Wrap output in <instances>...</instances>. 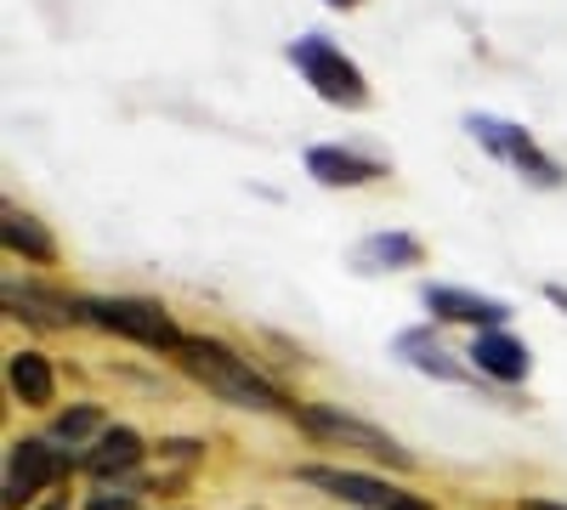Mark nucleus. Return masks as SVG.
Here are the masks:
<instances>
[{"mask_svg": "<svg viewBox=\"0 0 567 510\" xmlns=\"http://www.w3.org/2000/svg\"><path fill=\"white\" fill-rule=\"evenodd\" d=\"M296 482L341 499L352 510H437L425 493H414L392 477H374V471H352V466H296Z\"/></svg>", "mask_w": 567, "mask_h": 510, "instance_id": "0eeeda50", "label": "nucleus"}, {"mask_svg": "<svg viewBox=\"0 0 567 510\" xmlns=\"http://www.w3.org/2000/svg\"><path fill=\"white\" fill-rule=\"evenodd\" d=\"M0 244H7V256H18L23 267H58L63 261L58 233L34 210H18L12 199H7V210H0Z\"/></svg>", "mask_w": 567, "mask_h": 510, "instance_id": "ddd939ff", "label": "nucleus"}, {"mask_svg": "<svg viewBox=\"0 0 567 510\" xmlns=\"http://www.w3.org/2000/svg\"><path fill=\"white\" fill-rule=\"evenodd\" d=\"M296 431H301L307 443H318V448L363 454L369 466H386V471H403V477L420 471V459H414L392 431L358 420V414H347V408H336V403H301V408H296Z\"/></svg>", "mask_w": 567, "mask_h": 510, "instance_id": "f03ea898", "label": "nucleus"}, {"mask_svg": "<svg viewBox=\"0 0 567 510\" xmlns=\"http://www.w3.org/2000/svg\"><path fill=\"white\" fill-rule=\"evenodd\" d=\"M80 471V459L63 454L45 437H12L7 443V466H0V510H34L45 488H63Z\"/></svg>", "mask_w": 567, "mask_h": 510, "instance_id": "20e7f679", "label": "nucleus"}, {"mask_svg": "<svg viewBox=\"0 0 567 510\" xmlns=\"http://www.w3.org/2000/svg\"><path fill=\"white\" fill-rule=\"evenodd\" d=\"M465 363L477 368V381H483V386H505V392H516V386L528 381V368H534V352H528V341H516L511 330H483V335H471Z\"/></svg>", "mask_w": 567, "mask_h": 510, "instance_id": "9d476101", "label": "nucleus"}, {"mask_svg": "<svg viewBox=\"0 0 567 510\" xmlns=\"http://www.w3.org/2000/svg\"><path fill=\"white\" fill-rule=\"evenodd\" d=\"M142 504V493H131V488H103V493H91L80 510H136Z\"/></svg>", "mask_w": 567, "mask_h": 510, "instance_id": "a211bd4d", "label": "nucleus"}, {"mask_svg": "<svg viewBox=\"0 0 567 510\" xmlns=\"http://www.w3.org/2000/svg\"><path fill=\"white\" fill-rule=\"evenodd\" d=\"M323 7H341V12H352V7H363V0H323Z\"/></svg>", "mask_w": 567, "mask_h": 510, "instance_id": "4be33fe9", "label": "nucleus"}, {"mask_svg": "<svg viewBox=\"0 0 567 510\" xmlns=\"http://www.w3.org/2000/svg\"><path fill=\"white\" fill-rule=\"evenodd\" d=\"M409 267H425V244L414 233H369L352 244V272L363 278H381V272H409Z\"/></svg>", "mask_w": 567, "mask_h": 510, "instance_id": "2eb2a0df", "label": "nucleus"}, {"mask_svg": "<svg viewBox=\"0 0 567 510\" xmlns=\"http://www.w3.org/2000/svg\"><path fill=\"white\" fill-rule=\"evenodd\" d=\"M154 454H159V466H199L205 443H199V437H159Z\"/></svg>", "mask_w": 567, "mask_h": 510, "instance_id": "f3484780", "label": "nucleus"}, {"mask_svg": "<svg viewBox=\"0 0 567 510\" xmlns=\"http://www.w3.org/2000/svg\"><path fill=\"white\" fill-rule=\"evenodd\" d=\"M176 510H187V504H176Z\"/></svg>", "mask_w": 567, "mask_h": 510, "instance_id": "5701e85b", "label": "nucleus"}, {"mask_svg": "<svg viewBox=\"0 0 567 510\" xmlns=\"http://www.w3.org/2000/svg\"><path fill=\"white\" fill-rule=\"evenodd\" d=\"M109 426H114V420H109V408H103V403H69V408H58L52 420H45V431H40V437H45V443H58L63 454H69V448H80V454H85V448L97 443Z\"/></svg>", "mask_w": 567, "mask_h": 510, "instance_id": "dca6fc26", "label": "nucleus"}, {"mask_svg": "<svg viewBox=\"0 0 567 510\" xmlns=\"http://www.w3.org/2000/svg\"><path fill=\"white\" fill-rule=\"evenodd\" d=\"M465 131H471V143H477V148H488L499 165H511L516 176H523L528 188H545V194L567 188V165L550 159L523 125H511L499 114H465Z\"/></svg>", "mask_w": 567, "mask_h": 510, "instance_id": "423d86ee", "label": "nucleus"}, {"mask_svg": "<svg viewBox=\"0 0 567 510\" xmlns=\"http://www.w3.org/2000/svg\"><path fill=\"white\" fill-rule=\"evenodd\" d=\"M34 510H74V504H69V493H52V499H40Z\"/></svg>", "mask_w": 567, "mask_h": 510, "instance_id": "412c9836", "label": "nucleus"}, {"mask_svg": "<svg viewBox=\"0 0 567 510\" xmlns=\"http://www.w3.org/2000/svg\"><path fill=\"white\" fill-rule=\"evenodd\" d=\"M284 58H290V69L318 91V97H323L329 108H347V114L369 108V80H363V69L341 52L336 40H323V34H301V40L284 45Z\"/></svg>", "mask_w": 567, "mask_h": 510, "instance_id": "39448f33", "label": "nucleus"}, {"mask_svg": "<svg viewBox=\"0 0 567 510\" xmlns=\"http://www.w3.org/2000/svg\"><path fill=\"white\" fill-rule=\"evenodd\" d=\"M516 510H567L561 499H545V493H528V499H516Z\"/></svg>", "mask_w": 567, "mask_h": 510, "instance_id": "6ab92c4d", "label": "nucleus"}, {"mask_svg": "<svg viewBox=\"0 0 567 510\" xmlns=\"http://www.w3.org/2000/svg\"><path fill=\"white\" fill-rule=\"evenodd\" d=\"M392 352L414 368V375L437 381V386H471V392L483 386V381H477V368H471L460 352H449V346H443V335L432 330V323H414V330H398Z\"/></svg>", "mask_w": 567, "mask_h": 510, "instance_id": "6e6552de", "label": "nucleus"}, {"mask_svg": "<svg viewBox=\"0 0 567 510\" xmlns=\"http://www.w3.org/2000/svg\"><path fill=\"white\" fill-rule=\"evenodd\" d=\"M420 306L432 312V323H460V330H471V335L505 330V323H511V306L505 301L477 295V290H460V284H425L420 290Z\"/></svg>", "mask_w": 567, "mask_h": 510, "instance_id": "1a4fd4ad", "label": "nucleus"}, {"mask_svg": "<svg viewBox=\"0 0 567 510\" xmlns=\"http://www.w3.org/2000/svg\"><path fill=\"white\" fill-rule=\"evenodd\" d=\"M85 323L142 346V352H159V357H176L187 341V330L171 318V306L154 295H85Z\"/></svg>", "mask_w": 567, "mask_h": 510, "instance_id": "7ed1b4c3", "label": "nucleus"}, {"mask_svg": "<svg viewBox=\"0 0 567 510\" xmlns=\"http://www.w3.org/2000/svg\"><path fill=\"white\" fill-rule=\"evenodd\" d=\"M545 301H550V306H561V312H567V284H545Z\"/></svg>", "mask_w": 567, "mask_h": 510, "instance_id": "aec40b11", "label": "nucleus"}, {"mask_svg": "<svg viewBox=\"0 0 567 510\" xmlns=\"http://www.w3.org/2000/svg\"><path fill=\"white\" fill-rule=\"evenodd\" d=\"M171 363H176L199 392H210V397L227 403V408H245V414H284V420H296V408H301L272 375H261L256 357H245L239 346H227L221 335H187L182 352H176Z\"/></svg>", "mask_w": 567, "mask_h": 510, "instance_id": "f257e3e1", "label": "nucleus"}, {"mask_svg": "<svg viewBox=\"0 0 567 510\" xmlns=\"http://www.w3.org/2000/svg\"><path fill=\"white\" fill-rule=\"evenodd\" d=\"M307 176L318 188H374V181H386L392 165L374 159V154H358V148H336V143H318L301 154Z\"/></svg>", "mask_w": 567, "mask_h": 510, "instance_id": "9b49d317", "label": "nucleus"}, {"mask_svg": "<svg viewBox=\"0 0 567 510\" xmlns=\"http://www.w3.org/2000/svg\"><path fill=\"white\" fill-rule=\"evenodd\" d=\"M142 459H148V437H142L136 426H109L97 443L80 454V471H85L91 482L114 488V482H125V477L142 471Z\"/></svg>", "mask_w": 567, "mask_h": 510, "instance_id": "f8f14e48", "label": "nucleus"}, {"mask_svg": "<svg viewBox=\"0 0 567 510\" xmlns=\"http://www.w3.org/2000/svg\"><path fill=\"white\" fill-rule=\"evenodd\" d=\"M7 392H12V403L45 414V408L58 403V368H52V357H45L40 346L7 352Z\"/></svg>", "mask_w": 567, "mask_h": 510, "instance_id": "4468645a", "label": "nucleus"}]
</instances>
